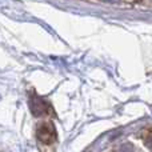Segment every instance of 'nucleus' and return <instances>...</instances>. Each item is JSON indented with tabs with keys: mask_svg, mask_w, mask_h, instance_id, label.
Wrapping results in <instances>:
<instances>
[{
	"mask_svg": "<svg viewBox=\"0 0 152 152\" xmlns=\"http://www.w3.org/2000/svg\"><path fill=\"white\" fill-rule=\"evenodd\" d=\"M145 144H147L148 148L152 150V132H150V134L145 136Z\"/></svg>",
	"mask_w": 152,
	"mask_h": 152,
	"instance_id": "obj_3",
	"label": "nucleus"
},
{
	"mask_svg": "<svg viewBox=\"0 0 152 152\" xmlns=\"http://www.w3.org/2000/svg\"><path fill=\"white\" fill-rule=\"evenodd\" d=\"M37 139L43 144H52L56 140V128L51 121H43L36 128Z\"/></svg>",
	"mask_w": 152,
	"mask_h": 152,
	"instance_id": "obj_1",
	"label": "nucleus"
},
{
	"mask_svg": "<svg viewBox=\"0 0 152 152\" xmlns=\"http://www.w3.org/2000/svg\"><path fill=\"white\" fill-rule=\"evenodd\" d=\"M102 1H105V3H116L118 0H102Z\"/></svg>",
	"mask_w": 152,
	"mask_h": 152,
	"instance_id": "obj_4",
	"label": "nucleus"
},
{
	"mask_svg": "<svg viewBox=\"0 0 152 152\" xmlns=\"http://www.w3.org/2000/svg\"><path fill=\"white\" fill-rule=\"evenodd\" d=\"M29 108H31V112L35 116H44V115H50L52 112V108L51 105L45 102L44 99L39 97L37 95L32 94L31 99H29Z\"/></svg>",
	"mask_w": 152,
	"mask_h": 152,
	"instance_id": "obj_2",
	"label": "nucleus"
}]
</instances>
